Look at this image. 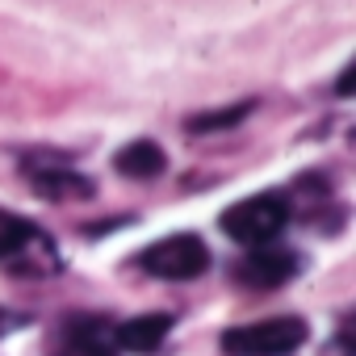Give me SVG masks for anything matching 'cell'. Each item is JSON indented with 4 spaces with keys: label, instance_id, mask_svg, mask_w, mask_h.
Here are the masks:
<instances>
[{
    "label": "cell",
    "instance_id": "6da1fadb",
    "mask_svg": "<svg viewBox=\"0 0 356 356\" xmlns=\"http://www.w3.org/2000/svg\"><path fill=\"white\" fill-rule=\"evenodd\" d=\"M289 222V197L285 193H256L222 210V231L243 243V248H264L273 243Z\"/></svg>",
    "mask_w": 356,
    "mask_h": 356
},
{
    "label": "cell",
    "instance_id": "7a4b0ae2",
    "mask_svg": "<svg viewBox=\"0 0 356 356\" xmlns=\"http://www.w3.org/2000/svg\"><path fill=\"white\" fill-rule=\"evenodd\" d=\"M302 343H306V323L298 314H277V318H260V323L222 331L227 356H289Z\"/></svg>",
    "mask_w": 356,
    "mask_h": 356
},
{
    "label": "cell",
    "instance_id": "3957f363",
    "mask_svg": "<svg viewBox=\"0 0 356 356\" xmlns=\"http://www.w3.org/2000/svg\"><path fill=\"white\" fill-rule=\"evenodd\" d=\"M0 260L13 264V273H59V252L51 239L13 210H0Z\"/></svg>",
    "mask_w": 356,
    "mask_h": 356
},
{
    "label": "cell",
    "instance_id": "277c9868",
    "mask_svg": "<svg viewBox=\"0 0 356 356\" xmlns=\"http://www.w3.org/2000/svg\"><path fill=\"white\" fill-rule=\"evenodd\" d=\"M138 264L159 281H193L210 268V248L197 235H168V239L143 248Z\"/></svg>",
    "mask_w": 356,
    "mask_h": 356
},
{
    "label": "cell",
    "instance_id": "5b68a950",
    "mask_svg": "<svg viewBox=\"0 0 356 356\" xmlns=\"http://www.w3.org/2000/svg\"><path fill=\"white\" fill-rule=\"evenodd\" d=\"M22 172H26V181H30V189H34L38 197H47V202H59V206L88 202V197L97 193V185L88 181L84 172H76L72 163H63V159H51V155H26Z\"/></svg>",
    "mask_w": 356,
    "mask_h": 356
},
{
    "label": "cell",
    "instance_id": "8992f818",
    "mask_svg": "<svg viewBox=\"0 0 356 356\" xmlns=\"http://www.w3.org/2000/svg\"><path fill=\"white\" fill-rule=\"evenodd\" d=\"M113 327L118 323L105 314H72V318H63L51 352L55 356H118Z\"/></svg>",
    "mask_w": 356,
    "mask_h": 356
},
{
    "label": "cell",
    "instance_id": "52a82bcc",
    "mask_svg": "<svg viewBox=\"0 0 356 356\" xmlns=\"http://www.w3.org/2000/svg\"><path fill=\"white\" fill-rule=\"evenodd\" d=\"M298 277V252L289 248H252L239 264H235V281L248 285V289H281L285 281Z\"/></svg>",
    "mask_w": 356,
    "mask_h": 356
},
{
    "label": "cell",
    "instance_id": "ba28073f",
    "mask_svg": "<svg viewBox=\"0 0 356 356\" xmlns=\"http://www.w3.org/2000/svg\"><path fill=\"white\" fill-rule=\"evenodd\" d=\"M172 331V314H138V318H126L113 327V339H118V352H134V356H147L155 352Z\"/></svg>",
    "mask_w": 356,
    "mask_h": 356
},
{
    "label": "cell",
    "instance_id": "9c48e42d",
    "mask_svg": "<svg viewBox=\"0 0 356 356\" xmlns=\"http://www.w3.org/2000/svg\"><path fill=\"white\" fill-rule=\"evenodd\" d=\"M113 168L122 176H130V181H155V176L168 168V155H163V147L155 138H134L113 155Z\"/></svg>",
    "mask_w": 356,
    "mask_h": 356
},
{
    "label": "cell",
    "instance_id": "30bf717a",
    "mask_svg": "<svg viewBox=\"0 0 356 356\" xmlns=\"http://www.w3.org/2000/svg\"><path fill=\"white\" fill-rule=\"evenodd\" d=\"M252 109H256V101H252V97H243V101H239V105H231V109H214V113H197V118H189V122H185V130H193V134L231 130V126H239Z\"/></svg>",
    "mask_w": 356,
    "mask_h": 356
},
{
    "label": "cell",
    "instance_id": "8fae6325",
    "mask_svg": "<svg viewBox=\"0 0 356 356\" xmlns=\"http://www.w3.org/2000/svg\"><path fill=\"white\" fill-rule=\"evenodd\" d=\"M352 88V67H343V76H339V92H348Z\"/></svg>",
    "mask_w": 356,
    "mask_h": 356
}]
</instances>
